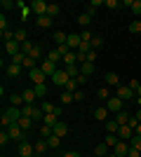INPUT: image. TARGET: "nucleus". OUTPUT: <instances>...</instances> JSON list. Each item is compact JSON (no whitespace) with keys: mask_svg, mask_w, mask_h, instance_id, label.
<instances>
[{"mask_svg":"<svg viewBox=\"0 0 141 157\" xmlns=\"http://www.w3.org/2000/svg\"><path fill=\"white\" fill-rule=\"evenodd\" d=\"M49 80H52V82H54V85H57V87H61V89H66V85H68V82H71V78H68L66 68H59V71L54 73V75H52V78H49Z\"/></svg>","mask_w":141,"mask_h":157,"instance_id":"nucleus-1","label":"nucleus"},{"mask_svg":"<svg viewBox=\"0 0 141 157\" xmlns=\"http://www.w3.org/2000/svg\"><path fill=\"white\" fill-rule=\"evenodd\" d=\"M47 7H49V2H45V0H33V2H31V12H33L35 17H45Z\"/></svg>","mask_w":141,"mask_h":157,"instance_id":"nucleus-2","label":"nucleus"},{"mask_svg":"<svg viewBox=\"0 0 141 157\" xmlns=\"http://www.w3.org/2000/svg\"><path fill=\"white\" fill-rule=\"evenodd\" d=\"M122 98H118V96H111L106 101V108H108V113H113V115H118V113H122Z\"/></svg>","mask_w":141,"mask_h":157,"instance_id":"nucleus-3","label":"nucleus"},{"mask_svg":"<svg viewBox=\"0 0 141 157\" xmlns=\"http://www.w3.org/2000/svg\"><path fill=\"white\" fill-rule=\"evenodd\" d=\"M7 134H10V138H12V141H17V143H21V141H26V136H24L26 131L21 129L19 124H12L10 129H7Z\"/></svg>","mask_w":141,"mask_h":157,"instance_id":"nucleus-4","label":"nucleus"},{"mask_svg":"<svg viewBox=\"0 0 141 157\" xmlns=\"http://www.w3.org/2000/svg\"><path fill=\"white\" fill-rule=\"evenodd\" d=\"M129 150H132L129 141H118V145L113 148V155H115V157H127Z\"/></svg>","mask_w":141,"mask_h":157,"instance_id":"nucleus-5","label":"nucleus"},{"mask_svg":"<svg viewBox=\"0 0 141 157\" xmlns=\"http://www.w3.org/2000/svg\"><path fill=\"white\" fill-rule=\"evenodd\" d=\"M35 155V145L28 143V141H21L19 143V157H33Z\"/></svg>","mask_w":141,"mask_h":157,"instance_id":"nucleus-6","label":"nucleus"},{"mask_svg":"<svg viewBox=\"0 0 141 157\" xmlns=\"http://www.w3.org/2000/svg\"><path fill=\"white\" fill-rule=\"evenodd\" d=\"M66 45L71 52H75L78 47L82 45V38H80V33H68V40H66Z\"/></svg>","mask_w":141,"mask_h":157,"instance_id":"nucleus-7","label":"nucleus"},{"mask_svg":"<svg viewBox=\"0 0 141 157\" xmlns=\"http://www.w3.org/2000/svg\"><path fill=\"white\" fill-rule=\"evenodd\" d=\"M28 78L33 80V85H40V82H45V80H47V75L42 73L40 66H38V68H33V71H28Z\"/></svg>","mask_w":141,"mask_h":157,"instance_id":"nucleus-8","label":"nucleus"},{"mask_svg":"<svg viewBox=\"0 0 141 157\" xmlns=\"http://www.w3.org/2000/svg\"><path fill=\"white\" fill-rule=\"evenodd\" d=\"M118 98H122V101H132L134 98V92L129 89V85H120L118 87V94H115Z\"/></svg>","mask_w":141,"mask_h":157,"instance_id":"nucleus-9","label":"nucleus"},{"mask_svg":"<svg viewBox=\"0 0 141 157\" xmlns=\"http://www.w3.org/2000/svg\"><path fill=\"white\" fill-rule=\"evenodd\" d=\"M40 68H42V73H45L47 78H52L54 73L59 71V66H57V63H52L49 59H45V61H42V63H40Z\"/></svg>","mask_w":141,"mask_h":157,"instance_id":"nucleus-10","label":"nucleus"},{"mask_svg":"<svg viewBox=\"0 0 141 157\" xmlns=\"http://www.w3.org/2000/svg\"><path fill=\"white\" fill-rule=\"evenodd\" d=\"M132 136H134V129L129 124H125V127L118 129V138H120V141H132Z\"/></svg>","mask_w":141,"mask_h":157,"instance_id":"nucleus-11","label":"nucleus"},{"mask_svg":"<svg viewBox=\"0 0 141 157\" xmlns=\"http://www.w3.org/2000/svg\"><path fill=\"white\" fill-rule=\"evenodd\" d=\"M5 75H7V78H19V75H21V66L7 63V66H5Z\"/></svg>","mask_w":141,"mask_h":157,"instance_id":"nucleus-12","label":"nucleus"},{"mask_svg":"<svg viewBox=\"0 0 141 157\" xmlns=\"http://www.w3.org/2000/svg\"><path fill=\"white\" fill-rule=\"evenodd\" d=\"M104 80H106V85H108V87H120V85H122L120 78H118V73H113V71L106 73V75H104Z\"/></svg>","mask_w":141,"mask_h":157,"instance_id":"nucleus-13","label":"nucleus"},{"mask_svg":"<svg viewBox=\"0 0 141 157\" xmlns=\"http://www.w3.org/2000/svg\"><path fill=\"white\" fill-rule=\"evenodd\" d=\"M5 52L10 54V56H14V54L21 52V45L17 42V40H10V42H5Z\"/></svg>","mask_w":141,"mask_h":157,"instance_id":"nucleus-14","label":"nucleus"},{"mask_svg":"<svg viewBox=\"0 0 141 157\" xmlns=\"http://www.w3.org/2000/svg\"><path fill=\"white\" fill-rule=\"evenodd\" d=\"M35 101H38V96H35V89H33V87L24 89V103H28V105H35Z\"/></svg>","mask_w":141,"mask_h":157,"instance_id":"nucleus-15","label":"nucleus"},{"mask_svg":"<svg viewBox=\"0 0 141 157\" xmlns=\"http://www.w3.org/2000/svg\"><path fill=\"white\" fill-rule=\"evenodd\" d=\"M33 145H35V152H38V155H45V152L49 150V143H47V138H38Z\"/></svg>","mask_w":141,"mask_h":157,"instance_id":"nucleus-16","label":"nucleus"},{"mask_svg":"<svg viewBox=\"0 0 141 157\" xmlns=\"http://www.w3.org/2000/svg\"><path fill=\"white\" fill-rule=\"evenodd\" d=\"M108 115H111V113H108V108H106V105H99V108L94 110V117L99 120V122H106V120H108Z\"/></svg>","mask_w":141,"mask_h":157,"instance_id":"nucleus-17","label":"nucleus"},{"mask_svg":"<svg viewBox=\"0 0 141 157\" xmlns=\"http://www.w3.org/2000/svg\"><path fill=\"white\" fill-rule=\"evenodd\" d=\"M54 134H57V136H61V138H64V136L68 134V124L64 122V120H59V122L54 124Z\"/></svg>","mask_w":141,"mask_h":157,"instance_id":"nucleus-18","label":"nucleus"},{"mask_svg":"<svg viewBox=\"0 0 141 157\" xmlns=\"http://www.w3.org/2000/svg\"><path fill=\"white\" fill-rule=\"evenodd\" d=\"M52 17H47V14H45V17H35V26H38V28H49V26H52Z\"/></svg>","mask_w":141,"mask_h":157,"instance_id":"nucleus-19","label":"nucleus"},{"mask_svg":"<svg viewBox=\"0 0 141 157\" xmlns=\"http://www.w3.org/2000/svg\"><path fill=\"white\" fill-rule=\"evenodd\" d=\"M59 115H57V113H47V115H45V117H42V124H49V127H54V124H57V122H59Z\"/></svg>","mask_w":141,"mask_h":157,"instance_id":"nucleus-20","label":"nucleus"},{"mask_svg":"<svg viewBox=\"0 0 141 157\" xmlns=\"http://www.w3.org/2000/svg\"><path fill=\"white\" fill-rule=\"evenodd\" d=\"M118 141H120V138H118V134H106V136H104V143H106L111 150L118 145Z\"/></svg>","mask_w":141,"mask_h":157,"instance_id":"nucleus-21","label":"nucleus"},{"mask_svg":"<svg viewBox=\"0 0 141 157\" xmlns=\"http://www.w3.org/2000/svg\"><path fill=\"white\" fill-rule=\"evenodd\" d=\"M78 24H80V26H82V31H85V28H87L89 24H92V17H89L87 12H80V14H78Z\"/></svg>","mask_w":141,"mask_h":157,"instance_id":"nucleus-22","label":"nucleus"},{"mask_svg":"<svg viewBox=\"0 0 141 157\" xmlns=\"http://www.w3.org/2000/svg\"><path fill=\"white\" fill-rule=\"evenodd\" d=\"M47 59H49V61H52V63H57V66H64V56H61V54L59 52H57V49H52V52H47Z\"/></svg>","mask_w":141,"mask_h":157,"instance_id":"nucleus-23","label":"nucleus"},{"mask_svg":"<svg viewBox=\"0 0 141 157\" xmlns=\"http://www.w3.org/2000/svg\"><path fill=\"white\" fill-rule=\"evenodd\" d=\"M104 127H106V134H118V129H120V124H118L115 120H106Z\"/></svg>","mask_w":141,"mask_h":157,"instance_id":"nucleus-24","label":"nucleus"},{"mask_svg":"<svg viewBox=\"0 0 141 157\" xmlns=\"http://www.w3.org/2000/svg\"><path fill=\"white\" fill-rule=\"evenodd\" d=\"M108 152H111V148H108L106 143H99L96 148H94V155L96 157H108Z\"/></svg>","mask_w":141,"mask_h":157,"instance_id":"nucleus-25","label":"nucleus"},{"mask_svg":"<svg viewBox=\"0 0 141 157\" xmlns=\"http://www.w3.org/2000/svg\"><path fill=\"white\" fill-rule=\"evenodd\" d=\"M52 38H54V42H57V47H59V45H66V40H68V33H64V31H57V33L52 35Z\"/></svg>","mask_w":141,"mask_h":157,"instance_id":"nucleus-26","label":"nucleus"},{"mask_svg":"<svg viewBox=\"0 0 141 157\" xmlns=\"http://www.w3.org/2000/svg\"><path fill=\"white\" fill-rule=\"evenodd\" d=\"M14 40L19 42V45H24L28 40V33H26V28H19V31H14Z\"/></svg>","mask_w":141,"mask_h":157,"instance_id":"nucleus-27","label":"nucleus"},{"mask_svg":"<svg viewBox=\"0 0 141 157\" xmlns=\"http://www.w3.org/2000/svg\"><path fill=\"white\" fill-rule=\"evenodd\" d=\"M115 122H118V124H120V127L129 124V113H127V110H122V113H118V115H115Z\"/></svg>","mask_w":141,"mask_h":157,"instance_id":"nucleus-28","label":"nucleus"},{"mask_svg":"<svg viewBox=\"0 0 141 157\" xmlns=\"http://www.w3.org/2000/svg\"><path fill=\"white\" fill-rule=\"evenodd\" d=\"M10 103H12V108H21V105H24V96H21V94H12V96H10Z\"/></svg>","mask_w":141,"mask_h":157,"instance_id":"nucleus-29","label":"nucleus"},{"mask_svg":"<svg viewBox=\"0 0 141 157\" xmlns=\"http://www.w3.org/2000/svg\"><path fill=\"white\" fill-rule=\"evenodd\" d=\"M92 73H94V63H89V61H87V63H82V66H80V75H85V78H89Z\"/></svg>","mask_w":141,"mask_h":157,"instance_id":"nucleus-30","label":"nucleus"},{"mask_svg":"<svg viewBox=\"0 0 141 157\" xmlns=\"http://www.w3.org/2000/svg\"><path fill=\"white\" fill-rule=\"evenodd\" d=\"M33 89H35V96H38V98H45V96H47V87H45V82H40V85H33Z\"/></svg>","mask_w":141,"mask_h":157,"instance_id":"nucleus-31","label":"nucleus"},{"mask_svg":"<svg viewBox=\"0 0 141 157\" xmlns=\"http://www.w3.org/2000/svg\"><path fill=\"white\" fill-rule=\"evenodd\" d=\"M59 12H61V7L57 5V2H49V7H47V17H59Z\"/></svg>","mask_w":141,"mask_h":157,"instance_id":"nucleus-32","label":"nucleus"},{"mask_svg":"<svg viewBox=\"0 0 141 157\" xmlns=\"http://www.w3.org/2000/svg\"><path fill=\"white\" fill-rule=\"evenodd\" d=\"M17 124H19V127H21L24 131H28V129H31V124H33V120H31V117H24V115H21Z\"/></svg>","mask_w":141,"mask_h":157,"instance_id":"nucleus-33","label":"nucleus"},{"mask_svg":"<svg viewBox=\"0 0 141 157\" xmlns=\"http://www.w3.org/2000/svg\"><path fill=\"white\" fill-rule=\"evenodd\" d=\"M54 134V127H49V124H42L40 127V138H49Z\"/></svg>","mask_w":141,"mask_h":157,"instance_id":"nucleus-34","label":"nucleus"},{"mask_svg":"<svg viewBox=\"0 0 141 157\" xmlns=\"http://www.w3.org/2000/svg\"><path fill=\"white\" fill-rule=\"evenodd\" d=\"M47 143H49V148H52V150H57V148H59V143H61V136H57V134H52V136L47 138Z\"/></svg>","mask_w":141,"mask_h":157,"instance_id":"nucleus-35","label":"nucleus"},{"mask_svg":"<svg viewBox=\"0 0 141 157\" xmlns=\"http://www.w3.org/2000/svg\"><path fill=\"white\" fill-rule=\"evenodd\" d=\"M104 7H108V10H118V12L122 10V7H120V0H104Z\"/></svg>","mask_w":141,"mask_h":157,"instance_id":"nucleus-36","label":"nucleus"},{"mask_svg":"<svg viewBox=\"0 0 141 157\" xmlns=\"http://www.w3.org/2000/svg\"><path fill=\"white\" fill-rule=\"evenodd\" d=\"M75 98H73V94L71 92H66V89H64V92H61V105H66V103H73Z\"/></svg>","mask_w":141,"mask_h":157,"instance_id":"nucleus-37","label":"nucleus"},{"mask_svg":"<svg viewBox=\"0 0 141 157\" xmlns=\"http://www.w3.org/2000/svg\"><path fill=\"white\" fill-rule=\"evenodd\" d=\"M33 49H35V45H33V42H31V40H26V42L21 45V52L26 54V56H31V52H33Z\"/></svg>","mask_w":141,"mask_h":157,"instance_id":"nucleus-38","label":"nucleus"},{"mask_svg":"<svg viewBox=\"0 0 141 157\" xmlns=\"http://www.w3.org/2000/svg\"><path fill=\"white\" fill-rule=\"evenodd\" d=\"M80 38H82V42H89V45H92L94 35H92V31H89V28H85V31L80 33Z\"/></svg>","mask_w":141,"mask_h":157,"instance_id":"nucleus-39","label":"nucleus"},{"mask_svg":"<svg viewBox=\"0 0 141 157\" xmlns=\"http://www.w3.org/2000/svg\"><path fill=\"white\" fill-rule=\"evenodd\" d=\"M71 63H78V59H75V52H68L66 56H64V66H71Z\"/></svg>","mask_w":141,"mask_h":157,"instance_id":"nucleus-40","label":"nucleus"},{"mask_svg":"<svg viewBox=\"0 0 141 157\" xmlns=\"http://www.w3.org/2000/svg\"><path fill=\"white\" fill-rule=\"evenodd\" d=\"M129 145H132V148H134V150H139L141 152V136H132V141H129Z\"/></svg>","mask_w":141,"mask_h":157,"instance_id":"nucleus-41","label":"nucleus"},{"mask_svg":"<svg viewBox=\"0 0 141 157\" xmlns=\"http://www.w3.org/2000/svg\"><path fill=\"white\" fill-rule=\"evenodd\" d=\"M10 141H12V138H10V134H7V129H2V131H0V145L5 148V145L10 143Z\"/></svg>","mask_w":141,"mask_h":157,"instance_id":"nucleus-42","label":"nucleus"},{"mask_svg":"<svg viewBox=\"0 0 141 157\" xmlns=\"http://www.w3.org/2000/svg\"><path fill=\"white\" fill-rule=\"evenodd\" d=\"M54 110H57V105H52L49 101H42V113H45V115L47 113H54Z\"/></svg>","mask_w":141,"mask_h":157,"instance_id":"nucleus-43","label":"nucleus"},{"mask_svg":"<svg viewBox=\"0 0 141 157\" xmlns=\"http://www.w3.org/2000/svg\"><path fill=\"white\" fill-rule=\"evenodd\" d=\"M96 96H99L101 101H108V98H111V94H108V89H106V87H101L99 92H96Z\"/></svg>","mask_w":141,"mask_h":157,"instance_id":"nucleus-44","label":"nucleus"},{"mask_svg":"<svg viewBox=\"0 0 141 157\" xmlns=\"http://www.w3.org/2000/svg\"><path fill=\"white\" fill-rule=\"evenodd\" d=\"M129 33H141V21H132L129 24Z\"/></svg>","mask_w":141,"mask_h":157,"instance_id":"nucleus-45","label":"nucleus"},{"mask_svg":"<svg viewBox=\"0 0 141 157\" xmlns=\"http://www.w3.org/2000/svg\"><path fill=\"white\" fill-rule=\"evenodd\" d=\"M132 12H134L136 17H141V0H134V2H132Z\"/></svg>","mask_w":141,"mask_h":157,"instance_id":"nucleus-46","label":"nucleus"},{"mask_svg":"<svg viewBox=\"0 0 141 157\" xmlns=\"http://www.w3.org/2000/svg\"><path fill=\"white\" fill-rule=\"evenodd\" d=\"M101 45H104V38H99V35H94V40H92V49H99Z\"/></svg>","mask_w":141,"mask_h":157,"instance_id":"nucleus-47","label":"nucleus"},{"mask_svg":"<svg viewBox=\"0 0 141 157\" xmlns=\"http://www.w3.org/2000/svg\"><path fill=\"white\" fill-rule=\"evenodd\" d=\"M0 7H5V10H12V7H17V2H12V0H2V2H0Z\"/></svg>","mask_w":141,"mask_h":157,"instance_id":"nucleus-48","label":"nucleus"},{"mask_svg":"<svg viewBox=\"0 0 141 157\" xmlns=\"http://www.w3.org/2000/svg\"><path fill=\"white\" fill-rule=\"evenodd\" d=\"M40 54H42V49H40V47H35L33 52H31V59H35V61H38V59H40Z\"/></svg>","mask_w":141,"mask_h":157,"instance_id":"nucleus-49","label":"nucleus"},{"mask_svg":"<svg viewBox=\"0 0 141 157\" xmlns=\"http://www.w3.org/2000/svg\"><path fill=\"white\" fill-rule=\"evenodd\" d=\"M87 61H89V63H94V61H96V49H92V52H87Z\"/></svg>","mask_w":141,"mask_h":157,"instance_id":"nucleus-50","label":"nucleus"},{"mask_svg":"<svg viewBox=\"0 0 141 157\" xmlns=\"http://www.w3.org/2000/svg\"><path fill=\"white\" fill-rule=\"evenodd\" d=\"M139 87H141V85H139V82H136V80H132V82H129V89H132V92H134V94L139 92Z\"/></svg>","mask_w":141,"mask_h":157,"instance_id":"nucleus-51","label":"nucleus"},{"mask_svg":"<svg viewBox=\"0 0 141 157\" xmlns=\"http://www.w3.org/2000/svg\"><path fill=\"white\" fill-rule=\"evenodd\" d=\"M89 7H94V10H96V7H104V0H92Z\"/></svg>","mask_w":141,"mask_h":157,"instance_id":"nucleus-52","label":"nucleus"},{"mask_svg":"<svg viewBox=\"0 0 141 157\" xmlns=\"http://www.w3.org/2000/svg\"><path fill=\"white\" fill-rule=\"evenodd\" d=\"M73 98H75V101H82V98H85V94H82V89H78V92L73 94Z\"/></svg>","mask_w":141,"mask_h":157,"instance_id":"nucleus-53","label":"nucleus"},{"mask_svg":"<svg viewBox=\"0 0 141 157\" xmlns=\"http://www.w3.org/2000/svg\"><path fill=\"white\" fill-rule=\"evenodd\" d=\"M129 127H132V129H136V127H139V120H136V117H129Z\"/></svg>","mask_w":141,"mask_h":157,"instance_id":"nucleus-54","label":"nucleus"},{"mask_svg":"<svg viewBox=\"0 0 141 157\" xmlns=\"http://www.w3.org/2000/svg\"><path fill=\"white\" fill-rule=\"evenodd\" d=\"M64 157H80V152H75V150H68V152H64Z\"/></svg>","mask_w":141,"mask_h":157,"instance_id":"nucleus-55","label":"nucleus"},{"mask_svg":"<svg viewBox=\"0 0 141 157\" xmlns=\"http://www.w3.org/2000/svg\"><path fill=\"white\" fill-rule=\"evenodd\" d=\"M132 2H134V0H122L120 7H129V10H132Z\"/></svg>","mask_w":141,"mask_h":157,"instance_id":"nucleus-56","label":"nucleus"},{"mask_svg":"<svg viewBox=\"0 0 141 157\" xmlns=\"http://www.w3.org/2000/svg\"><path fill=\"white\" fill-rule=\"evenodd\" d=\"M129 157H141V152H139V150H134V148H132V150H129Z\"/></svg>","mask_w":141,"mask_h":157,"instance_id":"nucleus-57","label":"nucleus"},{"mask_svg":"<svg viewBox=\"0 0 141 157\" xmlns=\"http://www.w3.org/2000/svg\"><path fill=\"white\" fill-rule=\"evenodd\" d=\"M136 103L141 105V87H139V92H136Z\"/></svg>","mask_w":141,"mask_h":157,"instance_id":"nucleus-58","label":"nucleus"},{"mask_svg":"<svg viewBox=\"0 0 141 157\" xmlns=\"http://www.w3.org/2000/svg\"><path fill=\"white\" fill-rule=\"evenodd\" d=\"M134 134H136V136H141V122H139V127L134 129Z\"/></svg>","mask_w":141,"mask_h":157,"instance_id":"nucleus-59","label":"nucleus"},{"mask_svg":"<svg viewBox=\"0 0 141 157\" xmlns=\"http://www.w3.org/2000/svg\"><path fill=\"white\" fill-rule=\"evenodd\" d=\"M134 117H136V120H139V122H141V108H139V110H136V115H134Z\"/></svg>","mask_w":141,"mask_h":157,"instance_id":"nucleus-60","label":"nucleus"},{"mask_svg":"<svg viewBox=\"0 0 141 157\" xmlns=\"http://www.w3.org/2000/svg\"><path fill=\"white\" fill-rule=\"evenodd\" d=\"M54 157H64V155H54Z\"/></svg>","mask_w":141,"mask_h":157,"instance_id":"nucleus-61","label":"nucleus"},{"mask_svg":"<svg viewBox=\"0 0 141 157\" xmlns=\"http://www.w3.org/2000/svg\"><path fill=\"white\" fill-rule=\"evenodd\" d=\"M113 157H115V155H113Z\"/></svg>","mask_w":141,"mask_h":157,"instance_id":"nucleus-62","label":"nucleus"},{"mask_svg":"<svg viewBox=\"0 0 141 157\" xmlns=\"http://www.w3.org/2000/svg\"><path fill=\"white\" fill-rule=\"evenodd\" d=\"M127 157H129V155H127Z\"/></svg>","mask_w":141,"mask_h":157,"instance_id":"nucleus-63","label":"nucleus"}]
</instances>
